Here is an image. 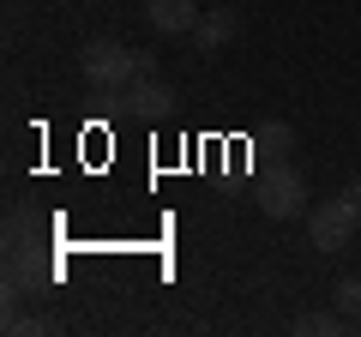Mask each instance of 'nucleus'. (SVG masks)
<instances>
[{"label": "nucleus", "mask_w": 361, "mask_h": 337, "mask_svg": "<svg viewBox=\"0 0 361 337\" xmlns=\"http://www.w3.org/2000/svg\"><path fill=\"white\" fill-rule=\"evenodd\" d=\"M331 307L361 331V277H337V283H331Z\"/></svg>", "instance_id": "obj_7"}, {"label": "nucleus", "mask_w": 361, "mask_h": 337, "mask_svg": "<svg viewBox=\"0 0 361 337\" xmlns=\"http://www.w3.org/2000/svg\"><path fill=\"white\" fill-rule=\"evenodd\" d=\"M355 229H361V205H349L343 193L325 199V205H307V235L319 253H343L355 241Z\"/></svg>", "instance_id": "obj_3"}, {"label": "nucleus", "mask_w": 361, "mask_h": 337, "mask_svg": "<svg viewBox=\"0 0 361 337\" xmlns=\"http://www.w3.org/2000/svg\"><path fill=\"white\" fill-rule=\"evenodd\" d=\"M343 199H349V205H361V181H349V187H343Z\"/></svg>", "instance_id": "obj_11"}, {"label": "nucleus", "mask_w": 361, "mask_h": 337, "mask_svg": "<svg viewBox=\"0 0 361 337\" xmlns=\"http://www.w3.org/2000/svg\"><path fill=\"white\" fill-rule=\"evenodd\" d=\"M6 331H49L42 313H6Z\"/></svg>", "instance_id": "obj_9"}, {"label": "nucleus", "mask_w": 361, "mask_h": 337, "mask_svg": "<svg viewBox=\"0 0 361 337\" xmlns=\"http://www.w3.org/2000/svg\"><path fill=\"white\" fill-rule=\"evenodd\" d=\"M235 30H241V18L229 13V6H211V13H199V25H193V54H223L235 42Z\"/></svg>", "instance_id": "obj_4"}, {"label": "nucleus", "mask_w": 361, "mask_h": 337, "mask_svg": "<svg viewBox=\"0 0 361 337\" xmlns=\"http://www.w3.org/2000/svg\"><path fill=\"white\" fill-rule=\"evenodd\" d=\"M127 109H139V115L163 121L169 109H175V91H169V78H157V73H139V78H133V103H127Z\"/></svg>", "instance_id": "obj_6"}, {"label": "nucleus", "mask_w": 361, "mask_h": 337, "mask_svg": "<svg viewBox=\"0 0 361 337\" xmlns=\"http://www.w3.org/2000/svg\"><path fill=\"white\" fill-rule=\"evenodd\" d=\"M259 139H265V145H277V151H289V139H295V133H289L283 121H277V127H265V133H259Z\"/></svg>", "instance_id": "obj_10"}, {"label": "nucleus", "mask_w": 361, "mask_h": 337, "mask_svg": "<svg viewBox=\"0 0 361 337\" xmlns=\"http://www.w3.org/2000/svg\"><path fill=\"white\" fill-rule=\"evenodd\" d=\"M295 331H301V337H337V331H349V319H343L337 307H325V313H301Z\"/></svg>", "instance_id": "obj_8"}, {"label": "nucleus", "mask_w": 361, "mask_h": 337, "mask_svg": "<svg viewBox=\"0 0 361 337\" xmlns=\"http://www.w3.org/2000/svg\"><path fill=\"white\" fill-rule=\"evenodd\" d=\"M145 25L163 30V37H193L199 0H145Z\"/></svg>", "instance_id": "obj_5"}, {"label": "nucleus", "mask_w": 361, "mask_h": 337, "mask_svg": "<svg viewBox=\"0 0 361 337\" xmlns=\"http://www.w3.org/2000/svg\"><path fill=\"white\" fill-rule=\"evenodd\" d=\"M259 211H265V217H277V223L307 217V175H301L295 163L265 168V181H259Z\"/></svg>", "instance_id": "obj_2"}, {"label": "nucleus", "mask_w": 361, "mask_h": 337, "mask_svg": "<svg viewBox=\"0 0 361 337\" xmlns=\"http://www.w3.org/2000/svg\"><path fill=\"white\" fill-rule=\"evenodd\" d=\"M78 66H85V78H90V91H97L103 109H127L133 103V78L157 73L151 54L127 49V42H115V37H90L85 54H78Z\"/></svg>", "instance_id": "obj_1"}]
</instances>
